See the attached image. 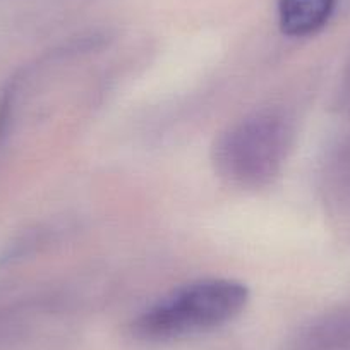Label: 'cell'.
<instances>
[{"label":"cell","instance_id":"cell-1","mask_svg":"<svg viewBox=\"0 0 350 350\" xmlns=\"http://www.w3.org/2000/svg\"><path fill=\"white\" fill-rule=\"evenodd\" d=\"M249 301L244 284L203 278L175 288L133 323L134 335L150 342L180 340L213 332L237 318Z\"/></svg>","mask_w":350,"mask_h":350},{"label":"cell","instance_id":"cell-2","mask_svg":"<svg viewBox=\"0 0 350 350\" xmlns=\"http://www.w3.org/2000/svg\"><path fill=\"white\" fill-rule=\"evenodd\" d=\"M292 144L291 124L275 112L249 116L228 127L213 148L220 177L244 189L267 186L280 174Z\"/></svg>","mask_w":350,"mask_h":350},{"label":"cell","instance_id":"cell-3","mask_svg":"<svg viewBox=\"0 0 350 350\" xmlns=\"http://www.w3.org/2000/svg\"><path fill=\"white\" fill-rule=\"evenodd\" d=\"M336 0H280L278 21L287 36L314 35L332 18Z\"/></svg>","mask_w":350,"mask_h":350}]
</instances>
